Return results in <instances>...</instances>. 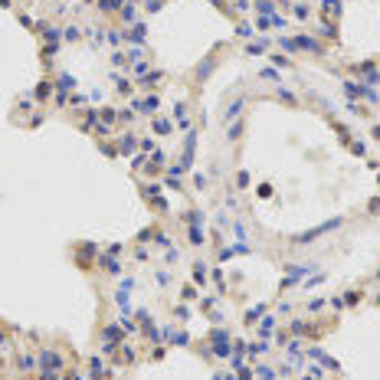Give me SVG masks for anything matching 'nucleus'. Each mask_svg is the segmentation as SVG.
<instances>
[{"label":"nucleus","mask_w":380,"mask_h":380,"mask_svg":"<svg viewBox=\"0 0 380 380\" xmlns=\"http://www.w3.org/2000/svg\"><path fill=\"white\" fill-rule=\"evenodd\" d=\"M335 226H341V220H331V223H325V226H318V229H308V233H302L295 243H298V246H305V243H312L315 236H321V233H328V229H335Z\"/></svg>","instance_id":"obj_1"},{"label":"nucleus","mask_w":380,"mask_h":380,"mask_svg":"<svg viewBox=\"0 0 380 380\" xmlns=\"http://www.w3.org/2000/svg\"><path fill=\"white\" fill-rule=\"evenodd\" d=\"M161 167H164V154L157 151V154L151 157V164H148V174H161Z\"/></svg>","instance_id":"obj_2"},{"label":"nucleus","mask_w":380,"mask_h":380,"mask_svg":"<svg viewBox=\"0 0 380 380\" xmlns=\"http://www.w3.org/2000/svg\"><path fill=\"white\" fill-rule=\"evenodd\" d=\"M121 138H125V141H121V151H125V154L134 151V144H138V141H134V134H121Z\"/></svg>","instance_id":"obj_3"},{"label":"nucleus","mask_w":380,"mask_h":380,"mask_svg":"<svg viewBox=\"0 0 380 380\" xmlns=\"http://www.w3.org/2000/svg\"><path fill=\"white\" fill-rule=\"evenodd\" d=\"M102 269H105V272H109V275H118V262H112V259H102Z\"/></svg>","instance_id":"obj_4"},{"label":"nucleus","mask_w":380,"mask_h":380,"mask_svg":"<svg viewBox=\"0 0 380 380\" xmlns=\"http://www.w3.org/2000/svg\"><path fill=\"white\" fill-rule=\"evenodd\" d=\"M256 374H259V380H272V377H275V370H272V367H259Z\"/></svg>","instance_id":"obj_5"},{"label":"nucleus","mask_w":380,"mask_h":380,"mask_svg":"<svg viewBox=\"0 0 380 380\" xmlns=\"http://www.w3.org/2000/svg\"><path fill=\"white\" fill-rule=\"evenodd\" d=\"M154 131H161V134H164V131H171V121H157V118H154Z\"/></svg>","instance_id":"obj_6"},{"label":"nucleus","mask_w":380,"mask_h":380,"mask_svg":"<svg viewBox=\"0 0 380 380\" xmlns=\"http://www.w3.org/2000/svg\"><path fill=\"white\" fill-rule=\"evenodd\" d=\"M115 7H118V0H102V10H105V13H112Z\"/></svg>","instance_id":"obj_7"},{"label":"nucleus","mask_w":380,"mask_h":380,"mask_svg":"<svg viewBox=\"0 0 380 380\" xmlns=\"http://www.w3.org/2000/svg\"><path fill=\"white\" fill-rule=\"evenodd\" d=\"M256 194H259V197H269L272 187H269V184H259V187H256Z\"/></svg>","instance_id":"obj_8"},{"label":"nucleus","mask_w":380,"mask_h":380,"mask_svg":"<svg viewBox=\"0 0 380 380\" xmlns=\"http://www.w3.org/2000/svg\"><path fill=\"white\" fill-rule=\"evenodd\" d=\"M358 298H360V292H348V298H344V302H348V305H358Z\"/></svg>","instance_id":"obj_9"},{"label":"nucleus","mask_w":380,"mask_h":380,"mask_svg":"<svg viewBox=\"0 0 380 380\" xmlns=\"http://www.w3.org/2000/svg\"><path fill=\"white\" fill-rule=\"evenodd\" d=\"M374 138H377V141H380V125H377V128H374Z\"/></svg>","instance_id":"obj_10"},{"label":"nucleus","mask_w":380,"mask_h":380,"mask_svg":"<svg viewBox=\"0 0 380 380\" xmlns=\"http://www.w3.org/2000/svg\"><path fill=\"white\" fill-rule=\"evenodd\" d=\"M377 282H380V272H377Z\"/></svg>","instance_id":"obj_11"}]
</instances>
